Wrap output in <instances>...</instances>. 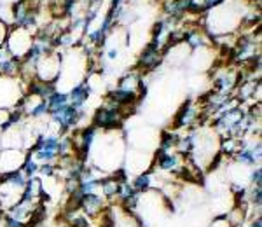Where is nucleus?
Returning <instances> with one entry per match:
<instances>
[{
  "label": "nucleus",
  "mask_w": 262,
  "mask_h": 227,
  "mask_svg": "<svg viewBox=\"0 0 262 227\" xmlns=\"http://www.w3.org/2000/svg\"><path fill=\"white\" fill-rule=\"evenodd\" d=\"M150 184H152V178H150V175H140L138 178H135V182H133V187L135 191L140 194V192H147L150 189Z\"/></svg>",
  "instance_id": "nucleus-2"
},
{
  "label": "nucleus",
  "mask_w": 262,
  "mask_h": 227,
  "mask_svg": "<svg viewBox=\"0 0 262 227\" xmlns=\"http://www.w3.org/2000/svg\"><path fill=\"white\" fill-rule=\"evenodd\" d=\"M262 171H260V168H257L255 171L252 173V182H253V186L255 187H262Z\"/></svg>",
  "instance_id": "nucleus-4"
},
{
  "label": "nucleus",
  "mask_w": 262,
  "mask_h": 227,
  "mask_svg": "<svg viewBox=\"0 0 262 227\" xmlns=\"http://www.w3.org/2000/svg\"><path fill=\"white\" fill-rule=\"evenodd\" d=\"M4 227H25V224L9 215H4Z\"/></svg>",
  "instance_id": "nucleus-3"
},
{
  "label": "nucleus",
  "mask_w": 262,
  "mask_h": 227,
  "mask_svg": "<svg viewBox=\"0 0 262 227\" xmlns=\"http://www.w3.org/2000/svg\"><path fill=\"white\" fill-rule=\"evenodd\" d=\"M79 210L86 213V217H100L105 210V197L98 194H88L82 196Z\"/></svg>",
  "instance_id": "nucleus-1"
}]
</instances>
